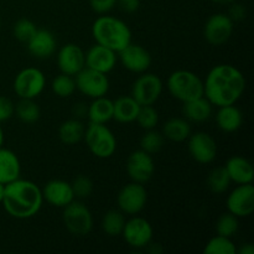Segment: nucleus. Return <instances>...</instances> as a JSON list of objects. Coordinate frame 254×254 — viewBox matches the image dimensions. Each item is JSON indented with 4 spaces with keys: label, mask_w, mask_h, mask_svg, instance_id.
<instances>
[{
    "label": "nucleus",
    "mask_w": 254,
    "mask_h": 254,
    "mask_svg": "<svg viewBox=\"0 0 254 254\" xmlns=\"http://www.w3.org/2000/svg\"><path fill=\"white\" fill-rule=\"evenodd\" d=\"M84 57H86V67L106 74L113 71L117 61H118V54L117 52L98 44L92 46L87 51Z\"/></svg>",
    "instance_id": "a211bd4d"
},
{
    "label": "nucleus",
    "mask_w": 254,
    "mask_h": 254,
    "mask_svg": "<svg viewBox=\"0 0 254 254\" xmlns=\"http://www.w3.org/2000/svg\"><path fill=\"white\" fill-rule=\"evenodd\" d=\"M86 54L76 44H66L57 52V64L61 73L76 76L86 66Z\"/></svg>",
    "instance_id": "f3484780"
},
{
    "label": "nucleus",
    "mask_w": 254,
    "mask_h": 254,
    "mask_svg": "<svg viewBox=\"0 0 254 254\" xmlns=\"http://www.w3.org/2000/svg\"><path fill=\"white\" fill-rule=\"evenodd\" d=\"M233 29L235 25L232 19L228 15L218 12L211 15L207 19L203 27V36L208 44L213 46H221L231 39Z\"/></svg>",
    "instance_id": "f8f14e48"
},
{
    "label": "nucleus",
    "mask_w": 254,
    "mask_h": 254,
    "mask_svg": "<svg viewBox=\"0 0 254 254\" xmlns=\"http://www.w3.org/2000/svg\"><path fill=\"white\" fill-rule=\"evenodd\" d=\"M164 145V135L159 131L150 129V130H146V133L141 136L140 139V149L144 150L145 153L153 154L158 153Z\"/></svg>",
    "instance_id": "c9c22d12"
},
{
    "label": "nucleus",
    "mask_w": 254,
    "mask_h": 254,
    "mask_svg": "<svg viewBox=\"0 0 254 254\" xmlns=\"http://www.w3.org/2000/svg\"><path fill=\"white\" fill-rule=\"evenodd\" d=\"M84 130L86 128L79 119H68L60 126L59 138L66 145H74L83 139Z\"/></svg>",
    "instance_id": "cd10ccee"
},
{
    "label": "nucleus",
    "mask_w": 254,
    "mask_h": 254,
    "mask_svg": "<svg viewBox=\"0 0 254 254\" xmlns=\"http://www.w3.org/2000/svg\"><path fill=\"white\" fill-rule=\"evenodd\" d=\"M44 201L54 207L64 208L74 200L71 184L64 180H51L41 189Z\"/></svg>",
    "instance_id": "6ab92c4d"
},
{
    "label": "nucleus",
    "mask_w": 254,
    "mask_h": 254,
    "mask_svg": "<svg viewBox=\"0 0 254 254\" xmlns=\"http://www.w3.org/2000/svg\"><path fill=\"white\" fill-rule=\"evenodd\" d=\"M203 253L206 254H236L237 247L233 243L232 238L225 236H215L206 243L203 248Z\"/></svg>",
    "instance_id": "2f4dec72"
},
{
    "label": "nucleus",
    "mask_w": 254,
    "mask_h": 254,
    "mask_svg": "<svg viewBox=\"0 0 254 254\" xmlns=\"http://www.w3.org/2000/svg\"><path fill=\"white\" fill-rule=\"evenodd\" d=\"M36 30V25L29 19L17 20L14 24V27H12V32H14L15 39L19 40L20 42H25V44H27V41L34 36Z\"/></svg>",
    "instance_id": "e433bc0d"
},
{
    "label": "nucleus",
    "mask_w": 254,
    "mask_h": 254,
    "mask_svg": "<svg viewBox=\"0 0 254 254\" xmlns=\"http://www.w3.org/2000/svg\"><path fill=\"white\" fill-rule=\"evenodd\" d=\"M83 139L87 148L96 158L108 159L117 150L116 135L106 124L89 122L84 130Z\"/></svg>",
    "instance_id": "39448f33"
},
{
    "label": "nucleus",
    "mask_w": 254,
    "mask_h": 254,
    "mask_svg": "<svg viewBox=\"0 0 254 254\" xmlns=\"http://www.w3.org/2000/svg\"><path fill=\"white\" fill-rule=\"evenodd\" d=\"M44 197L39 186L30 180L16 179L5 185L1 205L7 215L17 220H27L39 213Z\"/></svg>",
    "instance_id": "f03ea898"
},
{
    "label": "nucleus",
    "mask_w": 254,
    "mask_h": 254,
    "mask_svg": "<svg viewBox=\"0 0 254 254\" xmlns=\"http://www.w3.org/2000/svg\"><path fill=\"white\" fill-rule=\"evenodd\" d=\"M64 227L74 236H87L93 228V216L84 203L73 200L64 207Z\"/></svg>",
    "instance_id": "423d86ee"
},
{
    "label": "nucleus",
    "mask_w": 254,
    "mask_h": 254,
    "mask_svg": "<svg viewBox=\"0 0 254 254\" xmlns=\"http://www.w3.org/2000/svg\"><path fill=\"white\" fill-rule=\"evenodd\" d=\"M91 9L99 15H104L117 6V0H89Z\"/></svg>",
    "instance_id": "ea45409f"
},
{
    "label": "nucleus",
    "mask_w": 254,
    "mask_h": 254,
    "mask_svg": "<svg viewBox=\"0 0 254 254\" xmlns=\"http://www.w3.org/2000/svg\"><path fill=\"white\" fill-rule=\"evenodd\" d=\"M161 134L164 135V138L171 141H176V143L188 140L191 134L190 122L185 118H170L164 124Z\"/></svg>",
    "instance_id": "bb28decb"
},
{
    "label": "nucleus",
    "mask_w": 254,
    "mask_h": 254,
    "mask_svg": "<svg viewBox=\"0 0 254 254\" xmlns=\"http://www.w3.org/2000/svg\"><path fill=\"white\" fill-rule=\"evenodd\" d=\"M246 89V77L233 64L212 67L203 82V96L215 107L236 104Z\"/></svg>",
    "instance_id": "f257e3e1"
},
{
    "label": "nucleus",
    "mask_w": 254,
    "mask_h": 254,
    "mask_svg": "<svg viewBox=\"0 0 254 254\" xmlns=\"http://www.w3.org/2000/svg\"><path fill=\"white\" fill-rule=\"evenodd\" d=\"M0 29H1V21H0Z\"/></svg>",
    "instance_id": "09e8293b"
},
{
    "label": "nucleus",
    "mask_w": 254,
    "mask_h": 254,
    "mask_svg": "<svg viewBox=\"0 0 254 254\" xmlns=\"http://www.w3.org/2000/svg\"><path fill=\"white\" fill-rule=\"evenodd\" d=\"M228 16L232 19V21H240L246 17V9L240 4H233L230 9V14Z\"/></svg>",
    "instance_id": "79ce46f5"
},
{
    "label": "nucleus",
    "mask_w": 254,
    "mask_h": 254,
    "mask_svg": "<svg viewBox=\"0 0 254 254\" xmlns=\"http://www.w3.org/2000/svg\"><path fill=\"white\" fill-rule=\"evenodd\" d=\"M237 252L240 254H254V246L252 243H246L242 245L240 250H237Z\"/></svg>",
    "instance_id": "37998d69"
},
{
    "label": "nucleus",
    "mask_w": 254,
    "mask_h": 254,
    "mask_svg": "<svg viewBox=\"0 0 254 254\" xmlns=\"http://www.w3.org/2000/svg\"><path fill=\"white\" fill-rule=\"evenodd\" d=\"M71 186L74 197L77 198H87L93 192V183L86 175H78L77 178H74L71 183Z\"/></svg>",
    "instance_id": "4c0bfd02"
},
{
    "label": "nucleus",
    "mask_w": 254,
    "mask_h": 254,
    "mask_svg": "<svg viewBox=\"0 0 254 254\" xmlns=\"http://www.w3.org/2000/svg\"><path fill=\"white\" fill-rule=\"evenodd\" d=\"M2 143H4V131H2L1 126H0V148L2 146Z\"/></svg>",
    "instance_id": "de8ad7c7"
},
{
    "label": "nucleus",
    "mask_w": 254,
    "mask_h": 254,
    "mask_svg": "<svg viewBox=\"0 0 254 254\" xmlns=\"http://www.w3.org/2000/svg\"><path fill=\"white\" fill-rule=\"evenodd\" d=\"M15 114V104L7 97L0 96V123L6 122Z\"/></svg>",
    "instance_id": "58836bf2"
},
{
    "label": "nucleus",
    "mask_w": 254,
    "mask_h": 254,
    "mask_svg": "<svg viewBox=\"0 0 254 254\" xmlns=\"http://www.w3.org/2000/svg\"><path fill=\"white\" fill-rule=\"evenodd\" d=\"M188 149L191 158L198 164H210L217 156L216 140L205 131L191 133L188 138Z\"/></svg>",
    "instance_id": "4468645a"
},
{
    "label": "nucleus",
    "mask_w": 254,
    "mask_h": 254,
    "mask_svg": "<svg viewBox=\"0 0 254 254\" xmlns=\"http://www.w3.org/2000/svg\"><path fill=\"white\" fill-rule=\"evenodd\" d=\"M74 82L76 89L92 99L106 96L109 91V79L107 74L86 66L74 76Z\"/></svg>",
    "instance_id": "6e6552de"
},
{
    "label": "nucleus",
    "mask_w": 254,
    "mask_h": 254,
    "mask_svg": "<svg viewBox=\"0 0 254 254\" xmlns=\"http://www.w3.org/2000/svg\"><path fill=\"white\" fill-rule=\"evenodd\" d=\"M140 104L131 96H121L113 101V119L118 123L128 124L135 122Z\"/></svg>",
    "instance_id": "393cba45"
},
{
    "label": "nucleus",
    "mask_w": 254,
    "mask_h": 254,
    "mask_svg": "<svg viewBox=\"0 0 254 254\" xmlns=\"http://www.w3.org/2000/svg\"><path fill=\"white\" fill-rule=\"evenodd\" d=\"M136 123L143 128L144 130H150L155 129V127L159 123V113L155 108L151 106H140L138 112V116L135 119Z\"/></svg>",
    "instance_id": "f704fd0d"
},
{
    "label": "nucleus",
    "mask_w": 254,
    "mask_h": 254,
    "mask_svg": "<svg viewBox=\"0 0 254 254\" xmlns=\"http://www.w3.org/2000/svg\"><path fill=\"white\" fill-rule=\"evenodd\" d=\"M166 86L169 93L183 103L203 96V81L197 74L188 69L173 72L169 76Z\"/></svg>",
    "instance_id": "20e7f679"
},
{
    "label": "nucleus",
    "mask_w": 254,
    "mask_h": 254,
    "mask_svg": "<svg viewBox=\"0 0 254 254\" xmlns=\"http://www.w3.org/2000/svg\"><path fill=\"white\" fill-rule=\"evenodd\" d=\"M211 1L216 2V4H232L235 0H211Z\"/></svg>",
    "instance_id": "a18cd8bd"
},
{
    "label": "nucleus",
    "mask_w": 254,
    "mask_h": 254,
    "mask_svg": "<svg viewBox=\"0 0 254 254\" xmlns=\"http://www.w3.org/2000/svg\"><path fill=\"white\" fill-rule=\"evenodd\" d=\"M87 116L92 123L107 124L113 119V101L106 96L94 98L87 108Z\"/></svg>",
    "instance_id": "a878e982"
},
{
    "label": "nucleus",
    "mask_w": 254,
    "mask_h": 254,
    "mask_svg": "<svg viewBox=\"0 0 254 254\" xmlns=\"http://www.w3.org/2000/svg\"><path fill=\"white\" fill-rule=\"evenodd\" d=\"M126 169L129 178L134 183L145 184L153 178L155 173V163L150 154L139 149L128 156Z\"/></svg>",
    "instance_id": "ddd939ff"
},
{
    "label": "nucleus",
    "mask_w": 254,
    "mask_h": 254,
    "mask_svg": "<svg viewBox=\"0 0 254 254\" xmlns=\"http://www.w3.org/2000/svg\"><path fill=\"white\" fill-rule=\"evenodd\" d=\"M27 50L36 59H49L55 54L57 41L51 31L45 29H37L34 36L27 41Z\"/></svg>",
    "instance_id": "aec40b11"
},
{
    "label": "nucleus",
    "mask_w": 254,
    "mask_h": 254,
    "mask_svg": "<svg viewBox=\"0 0 254 254\" xmlns=\"http://www.w3.org/2000/svg\"><path fill=\"white\" fill-rule=\"evenodd\" d=\"M92 35L96 44L108 47L117 54L131 42V31L128 25L118 17L106 14L94 20Z\"/></svg>",
    "instance_id": "7ed1b4c3"
},
{
    "label": "nucleus",
    "mask_w": 254,
    "mask_h": 254,
    "mask_svg": "<svg viewBox=\"0 0 254 254\" xmlns=\"http://www.w3.org/2000/svg\"><path fill=\"white\" fill-rule=\"evenodd\" d=\"M4 191H5V185L0 183V203H1L2 197H4Z\"/></svg>",
    "instance_id": "49530a36"
},
{
    "label": "nucleus",
    "mask_w": 254,
    "mask_h": 254,
    "mask_svg": "<svg viewBox=\"0 0 254 254\" xmlns=\"http://www.w3.org/2000/svg\"><path fill=\"white\" fill-rule=\"evenodd\" d=\"M226 171L231 179V183L237 185L243 184H252L254 180V169L248 159L243 156H231L225 165Z\"/></svg>",
    "instance_id": "412c9836"
},
{
    "label": "nucleus",
    "mask_w": 254,
    "mask_h": 254,
    "mask_svg": "<svg viewBox=\"0 0 254 254\" xmlns=\"http://www.w3.org/2000/svg\"><path fill=\"white\" fill-rule=\"evenodd\" d=\"M121 64L133 73H144L151 66V55L145 47L138 44H130L118 52Z\"/></svg>",
    "instance_id": "dca6fc26"
},
{
    "label": "nucleus",
    "mask_w": 254,
    "mask_h": 254,
    "mask_svg": "<svg viewBox=\"0 0 254 254\" xmlns=\"http://www.w3.org/2000/svg\"><path fill=\"white\" fill-rule=\"evenodd\" d=\"M117 5L119 9L127 14H133L138 11L140 6V0H117Z\"/></svg>",
    "instance_id": "a19ab883"
},
{
    "label": "nucleus",
    "mask_w": 254,
    "mask_h": 254,
    "mask_svg": "<svg viewBox=\"0 0 254 254\" xmlns=\"http://www.w3.org/2000/svg\"><path fill=\"white\" fill-rule=\"evenodd\" d=\"M51 89L57 97H60V98L71 97L72 94L74 93V91H76L74 77L66 73L59 74V76H56L52 79Z\"/></svg>",
    "instance_id": "473e14b6"
},
{
    "label": "nucleus",
    "mask_w": 254,
    "mask_h": 254,
    "mask_svg": "<svg viewBox=\"0 0 254 254\" xmlns=\"http://www.w3.org/2000/svg\"><path fill=\"white\" fill-rule=\"evenodd\" d=\"M228 212L236 217H248L254 211V188L252 184L238 185L235 190L231 191L227 201Z\"/></svg>",
    "instance_id": "2eb2a0df"
},
{
    "label": "nucleus",
    "mask_w": 254,
    "mask_h": 254,
    "mask_svg": "<svg viewBox=\"0 0 254 254\" xmlns=\"http://www.w3.org/2000/svg\"><path fill=\"white\" fill-rule=\"evenodd\" d=\"M16 117L25 124H34L39 121L41 116L40 107L34 99H20L19 103L15 106Z\"/></svg>",
    "instance_id": "c756f323"
},
{
    "label": "nucleus",
    "mask_w": 254,
    "mask_h": 254,
    "mask_svg": "<svg viewBox=\"0 0 254 254\" xmlns=\"http://www.w3.org/2000/svg\"><path fill=\"white\" fill-rule=\"evenodd\" d=\"M148 201V191L143 184L130 183L121 189L117 196L118 207L124 215H138L144 210Z\"/></svg>",
    "instance_id": "9d476101"
},
{
    "label": "nucleus",
    "mask_w": 254,
    "mask_h": 254,
    "mask_svg": "<svg viewBox=\"0 0 254 254\" xmlns=\"http://www.w3.org/2000/svg\"><path fill=\"white\" fill-rule=\"evenodd\" d=\"M238 227H240L238 217H236L231 212H226L221 215L218 217L217 222H216V232H217V235L225 236V237L228 238H232L237 233Z\"/></svg>",
    "instance_id": "72a5a7b5"
},
{
    "label": "nucleus",
    "mask_w": 254,
    "mask_h": 254,
    "mask_svg": "<svg viewBox=\"0 0 254 254\" xmlns=\"http://www.w3.org/2000/svg\"><path fill=\"white\" fill-rule=\"evenodd\" d=\"M213 106L205 96L198 97L184 103L183 113L185 119L189 122H195V123H202L210 119L212 116Z\"/></svg>",
    "instance_id": "b1692460"
},
{
    "label": "nucleus",
    "mask_w": 254,
    "mask_h": 254,
    "mask_svg": "<svg viewBox=\"0 0 254 254\" xmlns=\"http://www.w3.org/2000/svg\"><path fill=\"white\" fill-rule=\"evenodd\" d=\"M131 86L130 96L140 106H151L160 98L164 84L158 74L144 72L140 73Z\"/></svg>",
    "instance_id": "1a4fd4ad"
},
{
    "label": "nucleus",
    "mask_w": 254,
    "mask_h": 254,
    "mask_svg": "<svg viewBox=\"0 0 254 254\" xmlns=\"http://www.w3.org/2000/svg\"><path fill=\"white\" fill-rule=\"evenodd\" d=\"M122 235L130 247L141 250L153 241L154 230L148 220L134 215L130 220L126 221Z\"/></svg>",
    "instance_id": "9b49d317"
},
{
    "label": "nucleus",
    "mask_w": 254,
    "mask_h": 254,
    "mask_svg": "<svg viewBox=\"0 0 254 254\" xmlns=\"http://www.w3.org/2000/svg\"><path fill=\"white\" fill-rule=\"evenodd\" d=\"M126 217L121 210H109L102 220V230L109 237H117L123 232Z\"/></svg>",
    "instance_id": "c85d7f7f"
},
{
    "label": "nucleus",
    "mask_w": 254,
    "mask_h": 254,
    "mask_svg": "<svg viewBox=\"0 0 254 254\" xmlns=\"http://www.w3.org/2000/svg\"><path fill=\"white\" fill-rule=\"evenodd\" d=\"M216 123L218 128L225 133H235L242 127L243 113L235 104L218 107L216 113Z\"/></svg>",
    "instance_id": "4be33fe9"
},
{
    "label": "nucleus",
    "mask_w": 254,
    "mask_h": 254,
    "mask_svg": "<svg viewBox=\"0 0 254 254\" xmlns=\"http://www.w3.org/2000/svg\"><path fill=\"white\" fill-rule=\"evenodd\" d=\"M46 77L36 67H26L16 74L14 79V92L24 99H35L44 92Z\"/></svg>",
    "instance_id": "0eeeda50"
},
{
    "label": "nucleus",
    "mask_w": 254,
    "mask_h": 254,
    "mask_svg": "<svg viewBox=\"0 0 254 254\" xmlns=\"http://www.w3.org/2000/svg\"><path fill=\"white\" fill-rule=\"evenodd\" d=\"M231 185V179L228 176L227 171H226L225 166H218L215 168L207 178V186L210 189L211 192L213 193H220L226 192Z\"/></svg>",
    "instance_id": "7c9ffc66"
},
{
    "label": "nucleus",
    "mask_w": 254,
    "mask_h": 254,
    "mask_svg": "<svg viewBox=\"0 0 254 254\" xmlns=\"http://www.w3.org/2000/svg\"><path fill=\"white\" fill-rule=\"evenodd\" d=\"M74 114L78 117H83V116H87V107H84V104H77L76 107H74Z\"/></svg>",
    "instance_id": "c03bdc74"
},
{
    "label": "nucleus",
    "mask_w": 254,
    "mask_h": 254,
    "mask_svg": "<svg viewBox=\"0 0 254 254\" xmlns=\"http://www.w3.org/2000/svg\"><path fill=\"white\" fill-rule=\"evenodd\" d=\"M21 164L16 154L10 149L0 148V183L6 185L20 178Z\"/></svg>",
    "instance_id": "5701e85b"
}]
</instances>
